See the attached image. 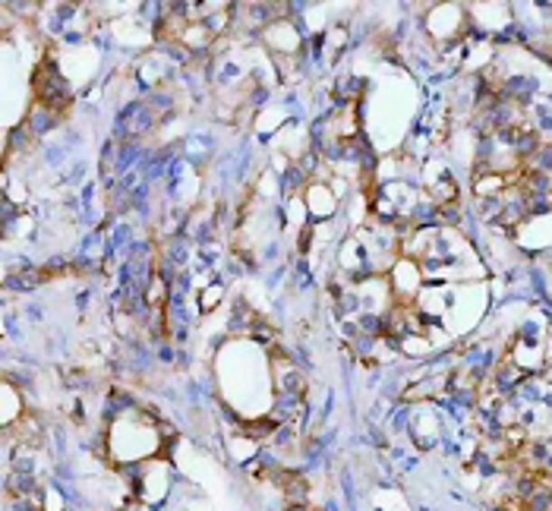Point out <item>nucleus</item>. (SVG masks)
<instances>
[{
    "label": "nucleus",
    "mask_w": 552,
    "mask_h": 511,
    "mask_svg": "<svg viewBox=\"0 0 552 511\" xmlns=\"http://www.w3.org/2000/svg\"><path fill=\"white\" fill-rule=\"evenodd\" d=\"M256 449H259V439H253V436H230L228 439V455L234 464H247L249 468V458L256 455Z\"/></svg>",
    "instance_id": "nucleus-8"
},
{
    "label": "nucleus",
    "mask_w": 552,
    "mask_h": 511,
    "mask_svg": "<svg viewBox=\"0 0 552 511\" xmlns=\"http://www.w3.org/2000/svg\"><path fill=\"white\" fill-rule=\"evenodd\" d=\"M25 417V404H23V388H16L13 382L4 386V430L16 426Z\"/></svg>",
    "instance_id": "nucleus-7"
},
{
    "label": "nucleus",
    "mask_w": 552,
    "mask_h": 511,
    "mask_svg": "<svg viewBox=\"0 0 552 511\" xmlns=\"http://www.w3.org/2000/svg\"><path fill=\"white\" fill-rule=\"evenodd\" d=\"M224 291H228V287H224L221 278H215L209 287H202V291L196 293V297H199V310H202V312H215L218 306H221V300H224Z\"/></svg>",
    "instance_id": "nucleus-9"
},
{
    "label": "nucleus",
    "mask_w": 552,
    "mask_h": 511,
    "mask_svg": "<svg viewBox=\"0 0 552 511\" xmlns=\"http://www.w3.org/2000/svg\"><path fill=\"white\" fill-rule=\"evenodd\" d=\"M183 152H186V164H205L215 152V139L209 133H190L183 139Z\"/></svg>",
    "instance_id": "nucleus-6"
},
{
    "label": "nucleus",
    "mask_w": 552,
    "mask_h": 511,
    "mask_svg": "<svg viewBox=\"0 0 552 511\" xmlns=\"http://www.w3.org/2000/svg\"><path fill=\"white\" fill-rule=\"evenodd\" d=\"M287 511H313L310 506H287Z\"/></svg>",
    "instance_id": "nucleus-10"
},
{
    "label": "nucleus",
    "mask_w": 552,
    "mask_h": 511,
    "mask_svg": "<svg viewBox=\"0 0 552 511\" xmlns=\"http://www.w3.org/2000/svg\"><path fill=\"white\" fill-rule=\"evenodd\" d=\"M61 117H63V114H57L54 107L42 105V101H32V107L23 114V124L29 126L32 136H35V139H44V136H51V133L57 130Z\"/></svg>",
    "instance_id": "nucleus-4"
},
{
    "label": "nucleus",
    "mask_w": 552,
    "mask_h": 511,
    "mask_svg": "<svg viewBox=\"0 0 552 511\" xmlns=\"http://www.w3.org/2000/svg\"><path fill=\"white\" fill-rule=\"evenodd\" d=\"M385 281H388V291L395 297V303L401 306H414L416 297L423 293V287H426L423 265L416 259H407V256H398V262L388 268Z\"/></svg>",
    "instance_id": "nucleus-2"
},
{
    "label": "nucleus",
    "mask_w": 552,
    "mask_h": 511,
    "mask_svg": "<svg viewBox=\"0 0 552 511\" xmlns=\"http://www.w3.org/2000/svg\"><path fill=\"white\" fill-rule=\"evenodd\" d=\"M304 202H306V212H310L313 225L338 218V212H341V200H338L335 190L323 181H313L310 187L304 190Z\"/></svg>",
    "instance_id": "nucleus-3"
},
{
    "label": "nucleus",
    "mask_w": 552,
    "mask_h": 511,
    "mask_svg": "<svg viewBox=\"0 0 552 511\" xmlns=\"http://www.w3.org/2000/svg\"><path fill=\"white\" fill-rule=\"evenodd\" d=\"M467 25H471L467 6L461 4H435L423 16V29H426L429 42H435V48L448 42H461L467 35Z\"/></svg>",
    "instance_id": "nucleus-1"
},
{
    "label": "nucleus",
    "mask_w": 552,
    "mask_h": 511,
    "mask_svg": "<svg viewBox=\"0 0 552 511\" xmlns=\"http://www.w3.org/2000/svg\"><path fill=\"white\" fill-rule=\"evenodd\" d=\"M511 183H515L511 177L496 174V171H473V200H502Z\"/></svg>",
    "instance_id": "nucleus-5"
}]
</instances>
